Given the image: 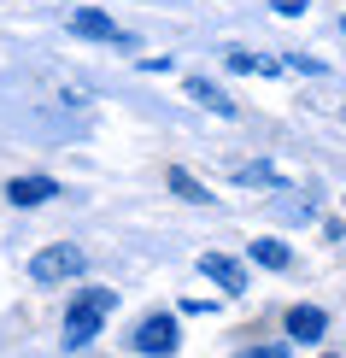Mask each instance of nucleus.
Listing matches in <instances>:
<instances>
[{"label":"nucleus","instance_id":"nucleus-1","mask_svg":"<svg viewBox=\"0 0 346 358\" xmlns=\"http://www.w3.org/2000/svg\"><path fill=\"white\" fill-rule=\"evenodd\" d=\"M117 311V294L112 288H82L77 300H71V311H65V352H82V347H94V335L106 329V317Z\"/></svg>","mask_w":346,"mask_h":358},{"label":"nucleus","instance_id":"nucleus-2","mask_svg":"<svg viewBox=\"0 0 346 358\" xmlns=\"http://www.w3.org/2000/svg\"><path fill=\"white\" fill-rule=\"evenodd\" d=\"M82 271H88V252L77 241H48L29 259V282H36V288H65V282H77Z\"/></svg>","mask_w":346,"mask_h":358},{"label":"nucleus","instance_id":"nucleus-3","mask_svg":"<svg viewBox=\"0 0 346 358\" xmlns=\"http://www.w3.org/2000/svg\"><path fill=\"white\" fill-rule=\"evenodd\" d=\"M129 347L141 352V358H171V352H182V323H176L171 311H153V317L135 323Z\"/></svg>","mask_w":346,"mask_h":358},{"label":"nucleus","instance_id":"nucleus-4","mask_svg":"<svg viewBox=\"0 0 346 358\" xmlns=\"http://www.w3.org/2000/svg\"><path fill=\"white\" fill-rule=\"evenodd\" d=\"M65 24H71V36H82V41H106V48H117V53H141V48H135V36H129V29H117L100 6H77Z\"/></svg>","mask_w":346,"mask_h":358},{"label":"nucleus","instance_id":"nucleus-5","mask_svg":"<svg viewBox=\"0 0 346 358\" xmlns=\"http://www.w3.org/2000/svg\"><path fill=\"white\" fill-rule=\"evenodd\" d=\"M200 276H212L217 288L229 294V300H235V294H247V288H252L247 264H240V259H229V252H200Z\"/></svg>","mask_w":346,"mask_h":358},{"label":"nucleus","instance_id":"nucleus-6","mask_svg":"<svg viewBox=\"0 0 346 358\" xmlns=\"http://www.w3.org/2000/svg\"><path fill=\"white\" fill-rule=\"evenodd\" d=\"M282 335L299 341V347H317L329 335V311L323 306H288V317H282Z\"/></svg>","mask_w":346,"mask_h":358},{"label":"nucleus","instance_id":"nucleus-7","mask_svg":"<svg viewBox=\"0 0 346 358\" xmlns=\"http://www.w3.org/2000/svg\"><path fill=\"white\" fill-rule=\"evenodd\" d=\"M223 65L240 71V77H282L288 59L282 53H252V48H223Z\"/></svg>","mask_w":346,"mask_h":358},{"label":"nucleus","instance_id":"nucleus-8","mask_svg":"<svg viewBox=\"0 0 346 358\" xmlns=\"http://www.w3.org/2000/svg\"><path fill=\"white\" fill-rule=\"evenodd\" d=\"M182 94H188V100H200V106L212 112V117H229V124L240 117V106H235L229 94H223V88H217L212 77H182Z\"/></svg>","mask_w":346,"mask_h":358},{"label":"nucleus","instance_id":"nucleus-9","mask_svg":"<svg viewBox=\"0 0 346 358\" xmlns=\"http://www.w3.org/2000/svg\"><path fill=\"white\" fill-rule=\"evenodd\" d=\"M53 194H59L53 176H12V182H6V200L18 206V212H29V206H48Z\"/></svg>","mask_w":346,"mask_h":358},{"label":"nucleus","instance_id":"nucleus-10","mask_svg":"<svg viewBox=\"0 0 346 358\" xmlns=\"http://www.w3.org/2000/svg\"><path fill=\"white\" fill-rule=\"evenodd\" d=\"M164 182H171V194H176V200H188V206H217V194H212V188H206V182H200V176H188L182 165H176L171 176H164Z\"/></svg>","mask_w":346,"mask_h":358},{"label":"nucleus","instance_id":"nucleus-11","mask_svg":"<svg viewBox=\"0 0 346 358\" xmlns=\"http://www.w3.org/2000/svg\"><path fill=\"white\" fill-rule=\"evenodd\" d=\"M247 252H252V264H264V271H288V264H294L288 241H276V235H264V241H252Z\"/></svg>","mask_w":346,"mask_h":358},{"label":"nucleus","instance_id":"nucleus-12","mask_svg":"<svg viewBox=\"0 0 346 358\" xmlns=\"http://www.w3.org/2000/svg\"><path fill=\"white\" fill-rule=\"evenodd\" d=\"M240 182H270V188H282V171H276V165H247V171H240Z\"/></svg>","mask_w":346,"mask_h":358},{"label":"nucleus","instance_id":"nucleus-13","mask_svg":"<svg viewBox=\"0 0 346 358\" xmlns=\"http://www.w3.org/2000/svg\"><path fill=\"white\" fill-rule=\"evenodd\" d=\"M235 358H288V341H264V347H240Z\"/></svg>","mask_w":346,"mask_h":358},{"label":"nucleus","instance_id":"nucleus-14","mask_svg":"<svg viewBox=\"0 0 346 358\" xmlns=\"http://www.w3.org/2000/svg\"><path fill=\"white\" fill-rule=\"evenodd\" d=\"M288 71H305V77H323V59H311V53H288Z\"/></svg>","mask_w":346,"mask_h":358},{"label":"nucleus","instance_id":"nucleus-15","mask_svg":"<svg viewBox=\"0 0 346 358\" xmlns=\"http://www.w3.org/2000/svg\"><path fill=\"white\" fill-rule=\"evenodd\" d=\"M270 6H276V18H305L311 0H270Z\"/></svg>","mask_w":346,"mask_h":358},{"label":"nucleus","instance_id":"nucleus-16","mask_svg":"<svg viewBox=\"0 0 346 358\" xmlns=\"http://www.w3.org/2000/svg\"><path fill=\"white\" fill-rule=\"evenodd\" d=\"M141 71H153V77H164V71H176V59H164V53H153V59H141Z\"/></svg>","mask_w":346,"mask_h":358},{"label":"nucleus","instance_id":"nucleus-17","mask_svg":"<svg viewBox=\"0 0 346 358\" xmlns=\"http://www.w3.org/2000/svg\"><path fill=\"white\" fill-rule=\"evenodd\" d=\"M323 358H335V352H323Z\"/></svg>","mask_w":346,"mask_h":358},{"label":"nucleus","instance_id":"nucleus-18","mask_svg":"<svg viewBox=\"0 0 346 358\" xmlns=\"http://www.w3.org/2000/svg\"><path fill=\"white\" fill-rule=\"evenodd\" d=\"M340 29H346V18H340Z\"/></svg>","mask_w":346,"mask_h":358}]
</instances>
